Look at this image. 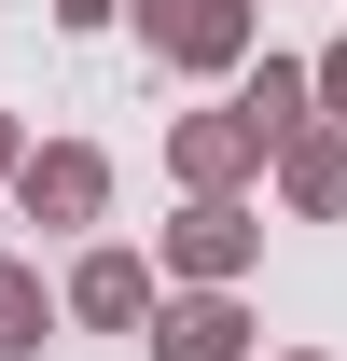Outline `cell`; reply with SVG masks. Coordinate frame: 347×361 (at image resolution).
<instances>
[{
  "label": "cell",
  "instance_id": "1",
  "mask_svg": "<svg viewBox=\"0 0 347 361\" xmlns=\"http://www.w3.org/2000/svg\"><path fill=\"white\" fill-rule=\"evenodd\" d=\"M0 195H14L42 236H84V223H111V153H97V139H28Z\"/></svg>",
  "mask_w": 347,
  "mask_h": 361
},
{
  "label": "cell",
  "instance_id": "2",
  "mask_svg": "<svg viewBox=\"0 0 347 361\" xmlns=\"http://www.w3.org/2000/svg\"><path fill=\"white\" fill-rule=\"evenodd\" d=\"M126 14H139V42L167 56V70H195V84H222L264 42V0H126Z\"/></svg>",
  "mask_w": 347,
  "mask_h": 361
},
{
  "label": "cell",
  "instance_id": "3",
  "mask_svg": "<svg viewBox=\"0 0 347 361\" xmlns=\"http://www.w3.org/2000/svg\"><path fill=\"white\" fill-rule=\"evenodd\" d=\"M250 264H264V209L250 195H181V223H167V278L181 292H236Z\"/></svg>",
  "mask_w": 347,
  "mask_h": 361
},
{
  "label": "cell",
  "instance_id": "4",
  "mask_svg": "<svg viewBox=\"0 0 347 361\" xmlns=\"http://www.w3.org/2000/svg\"><path fill=\"white\" fill-rule=\"evenodd\" d=\"M167 167H181V195H250V180H264V139L236 126V97H222V111H181V126H167Z\"/></svg>",
  "mask_w": 347,
  "mask_h": 361
},
{
  "label": "cell",
  "instance_id": "5",
  "mask_svg": "<svg viewBox=\"0 0 347 361\" xmlns=\"http://www.w3.org/2000/svg\"><path fill=\"white\" fill-rule=\"evenodd\" d=\"M264 167H278V209L292 223H347V126H292Z\"/></svg>",
  "mask_w": 347,
  "mask_h": 361
},
{
  "label": "cell",
  "instance_id": "6",
  "mask_svg": "<svg viewBox=\"0 0 347 361\" xmlns=\"http://www.w3.org/2000/svg\"><path fill=\"white\" fill-rule=\"evenodd\" d=\"M56 319H97V334H139V319H153V264L97 236L84 264H70V292H56Z\"/></svg>",
  "mask_w": 347,
  "mask_h": 361
},
{
  "label": "cell",
  "instance_id": "7",
  "mask_svg": "<svg viewBox=\"0 0 347 361\" xmlns=\"http://www.w3.org/2000/svg\"><path fill=\"white\" fill-rule=\"evenodd\" d=\"M250 306L236 292H181V306H153V361H250Z\"/></svg>",
  "mask_w": 347,
  "mask_h": 361
},
{
  "label": "cell",
  "instance_id": "8",
  "mask_svg": "<svg viewBox=\"0 0 347 361\" xmlns=\"http://www.w3.org/2000/svg\"><path fill=\"white\" fill-rule=\"evenodd\" d=\"M222 84H236V126H250L264 153H278L292 126H319V97H305V56H236Z\"/></svg>",
  "mask_w": 347,
  "mask_h": 361
},
{
  "label": "cell",
  "instance_id": "9",
  "mask_svg": "<svg viewBox=\"0 0 347 361\" xmlns=\"http://www.w3.org/2000/svg\"><path fill=\"white\" fill-rule=\"evenodd\" d=\"M42 334H56L42 264H14V250H0V361H42Z\"/></svg>",
  "mask_w": 347,
  "mask_h": 361
},
{
  "label": "cell",
  "instance_id": "10",
  "mask_svg": "<svg viewBox=\"0 0 347 361\" xmlns=\"http://www.w3.org/2000/svg\"><path fill=\"white\" fill-rule=\"evenodd\" d=\"M305 97H319V126H347V42L319 56V70H305Z\"/></svg>",
  "mask_w": 347,
  "mask_h": 361
},
{
  "label": "cell",
  "instance_id": "11",
  "mask_svg": "<svg viewBox=\"0 0 347 361\" xmlns=\"http://www.w3.org/2000/svg\"><path fill=\"white\" fill-rule=\"evenodd\" d=\"M111 14H126V0H56V28H111Z\"/></svg>",
  "mask_w": 347,
  "mask_h": 361
},
{
  "label": "cell",
  "instance_id": "12",
  "mask_svg": "<svg viewBox=\"0 0 347 361\" xmlns=\"http://www.w3.org/2000/svg\"><path fill=\"white\" fill-rule=\"evenodd\" d=\"M14 153H28V126H14V111H0V180H14Z\"/></svg>",
  "mask_w": 347,
  "mask_h": 361
},
{
  "label": "cell",
  "instance_id": "13",
  "mask_svg": "<svg viewBox=\"0 0 347 361\" xmlns=\"http://www.w3.org/2000/svg\"><path fill=\"white\" fill-rule=\"evenodd\" d=\"M292 361H319V348H292Z\"/></svg>",
  "mask_w": 347,
  "mask_h": 361
}]
</instances>
